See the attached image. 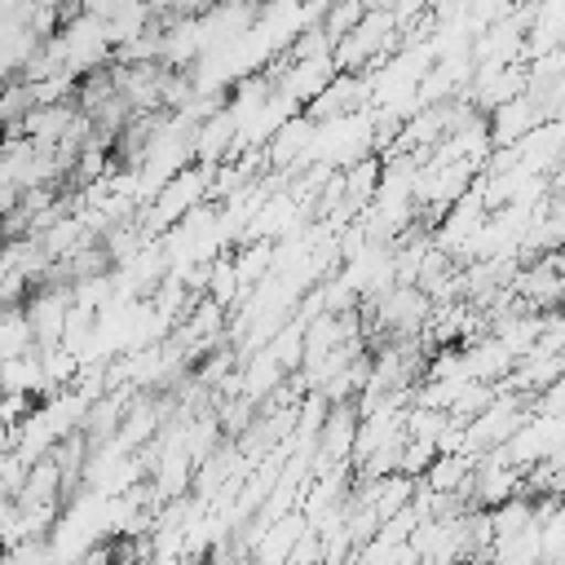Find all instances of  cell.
I'll return each instance as SVG.
<instances>
[{"instance_id": "obj_3", "label": "cell", "mask_w": 565, "mask_h": 565, "mask_svg": "<svg viewBox=\"0 0 565 565\" xmlns=\"http://www.w3.org/2000/svg\"><path fill=\"white\" fill-rule=\"evenodd\" d=\"M212 291H216V305H225L230 296H234V282H238V274H234V260H221L216 269H212Z\"/></svg>"}, {"instance_id": "obj_1", "label": "cell", "mask_w": 565, "mask_h": 565, "mask_svg": "<svg viewBox=\"0 0 565 565\" xmlns=\"http://www.w3.org/2000/svg\"><path fill=\"white\" fill-rule=\"evenodd\" d=\"M375 172H380V163H375V159H362V163H358V168L344 177V199H349V212L371 203V194L380 190V177H375Z\"/></svg>"}, {"instance_id": "obj_2", "label": "cell", "mask_w": 565, "mask_h": 565, "mask_svg": "<svg viewBox=\"0 0 565 565\" xmlns=\"http://www.w3.org/2000/svg\"><path fill=\"white\" fill-rule=\"evenodd\" d=\"M362 13H366V9H362V0H335V4L327 9V18H322V26H318V31L335 44V40H340V35H344Z\"/></svg>"}]
</instances>
